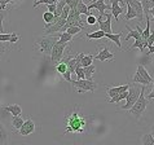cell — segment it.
I'll list each match as a JSON object with an SVG mask.
<instances>
[{
	"label": "cell",
	"instance_id": "1",
	"mask_svg": "<svg viewBox=\"0 0 154 145\" xmlns=\"http://www.w3.org/2000/svg\"><path fill=\"white\" fill-rule=\"evenodd\" d=\"M65 134L67 132H75V134H83L87 127V119L80 114V106H76L74 110L65 117Z\"/></svg>",
	"mask_w": 154,
	"mask_h": 145
},
{
	"label": "cell",
	"instance_id": "2",
	"mask_svg": "<svg viewBox=\"0 0 154 145\" xmlns=\"http://www.w3.org/2000/svg\"><path fill=\"white\" fill-rule=\"evenodd\" d=\"M56 42H57L56 34H53V35H42L35 39V45L38 47L39 52H42L43 54H47V56H51V52H52V48L56 44Z\"/></svg>",
	"mask_w": 154,
	"mask_h": 145
},
{
	"label": "cell",
	"instance_id": "3",
	"mask_svg": "<svg viewBox=\"0 0 154 145\" xmlns=\"http://www.w3.org/2000/svg\"><path fill=\"white\" fill-rule=\"evenodd\" d=\"M145 86H141V92H140V96H139V99L137 101L135 102L134 105H132V108L128 110V114H131L132 117H135L136 119H139L141 116H143V113L148 108V104H149V101L145 99Z\"/></svg>",
	"mask_w": 154,
	"mask_h": 145
},
{
	"label": "cell",
	"instance_id": "4",
	"mask_svg": "<svg viewBox=\"0 0 154 145\" xmlns=\"http://www.w3.org/2000/svg\"><path fill=\"white\" fill-rule=\"evenodd\" d=\"M140 92H141V87L140 84H136V83H131L130 84V88H128V95L126 97V104L121 106V110H130L132 108V105L137 101L139 96H140Z\"/></svg>",
	"mask_w": 154,
	"mask_h": 145
},
{
	"label": "cell",
	"instance_id": "5",
	"mask_svg": "<svg viewBox=\"0 0 154 145\" xmlns=\"http://www.w3.org/2000/svg\"><path fill=\"white\" fill-rule=\"evenodd\" d=\"M71 84L74 86L78 92H95L97 89V83L95 80H87V79H76L71 80Z\"/></svg>",
	"mask_w": 154,
	"mask_h": 145
},
{
	"label": "cell",
	"instance_id": "6",
	"mask_svg": "<svg viewBox=\"0 0 154 145\" xmlns=\"http://www.w3.org/2000/svg\"><path fill=\"white\" fill-rule=\"evenodd\" d=\"M66 48H67V43H61V42H58V40L56 42V44H54L52 48V52H51V62H52L53 65H57L62 60Z\"/></svg>",
	"mask_w": 154,
	"mask_h": 145
},
{
	"label": "cell",
	"instance_id": "7",
	"mask_svg": "<svg viewBox=\"0 0 154 145\" xmlns=\"http://www.w3.org/2000/svg\"><path fill=\"white\" fill-rule=\"evenodd\" d=\"M105 21H102V17H97V23H98V30L104 31L105 34H112V13H105Z\"/></svg>",
	"mask_w": 154,
	"mask_h": 145
},
{
	"label": "cell",
	"instance_id": "8",
	"mask_svg": "<svg viewBox=\"0 0 154 145\" xmlns=\"http://www.w3.org/2000/svg\"><path fill=\"white\" fill-rule=\"evenodd\" d=\"M35 130H36L35 122H34L31 118H27L26 121L23 122L22 127H21V128L18 130V132H20L21 136H27V135L34 134V132H35Z\"/></svg>",
	"mask_w": 154,
	"mask_h": 145
},
{
	"label": "cell",
	"instance_id": "9",
	"mask_svg": "<svg viewBox=\"0 0 154 145\" xmlns=\"http://www.w3.org/2000/svg\"><path fill=\"white\" fill-rule=\"evenodd\" d=\"M88 11L91 12V9H96L100 12V17H102L105 14V11H110V5H108V4H105V0H96V2L91 3L89 5H87Z\"/></svg>",
	"mask_w": 154,
	"mask_h": 145
},
{
	"label": "cell",
	"instance_id": "10",
	"mask_svg": "<svg viewBox=\"0 0 154 145\" xmlns=\"http://www.w3.org/2000/svg\"><path fill=\"white\" fill-rule=\"evenodd\" d=\"M96 60H98V61H101V62H104V61H108V60H114V54L113 52H110V48L108 45H105V47H102V48L98 51V53L95 56Z\"/></svg>",
	"mask_w": 154,
	"mask_h": 145
},
{
	"label": "cell",
	"instance_id": "11",
	"mask_svg": "<svg viewBox=\"0 0 154 145\" xmlns=\"http://www.w3.org/2000/svg\"><path fill=\"white\" fill-rule=\"evenodd\" d=\"M128 88H130V83L127 84H123V86H118V87H106V93H108V96L110 99H113V97L121 95L122 92L125 91H128Z\"/></svg>",
	"mask_w": 154,
	"mask_h": 145
},
{
	"label": "cell",
	"instance_id": "12",
	"mask_svg": "<svg viewBox=\"0 0 154 145\" xmlns=\"http://www.w3.org/2000/svg\"><path fill=\"white\" fill-rule=\"evenodd\" d=\"M112 2V5H110V11H112V14L114 16L115 21H118L119 22V16H121L125 9L119 5V2H123V0H110Z\"/></svg>",
	"mask_w": 154,
	"mask_h": 145
},
{
	"label": "cell",
	"instance_id": "13",
	"mask_svg": "<svg viewBox=\"0 0 154 145\" xmlns=\"http://www.w3.org/2000/svg\"><path fill=\"white\" fill-rule=\"evenodd\" d=\"M123 2H126L127 4H130V5L134 8V11L136 12V14H137V18L140 21V23L143 22V20H144V12H143L141 3L140 2H136V0H123Z\"/></svg>",
	"mask_w": 154,
	"mask_h": 145
},
{
	"label": "cell",
	"instance_id": "14",
	"mask_svg": "<svg viewBox=\"0 0 154 145\" xmlns=\"http://www.w3.org/2000/svg\"><path fill=\"white\" fill-rule=\"evenodd\" d=\"M2 108L5 110V112H8L11 114L12 117H18L22 114V108L18 105V104H11V105H4L2 106Z\"/></svg>",
	"mask_w": 154,
	"mask_h": 145
},
{
	"label": "cell",
	"instance_id": "15",
	"mask_svg": "<svg viewBox=\"0 0 154 145\" xmlns=\"http://www.w3.org/2000/svg\"><path fill=\"white\" fill-rule=\"evenodd\" d=\"M122 31H119L117 34H105V38H108L110 42H113V43L118 47L119 49H122V42H121V36H122Z\"/></svg>",
	"mask_w": 154,
	"mask_h": 145
},
{
	"label": "cell",
	"instance_id": "16",
	"mask_svg": "<svg viewBox=\"0 0 154 145\" xmlns=\"http://www.w3.org/2000/svg\"><path fill=\"white\" fill-rule=\"evenodd\" d=\"M8 139H9V132L4 127V125L0 122V145H7Z\"/></svg>",
	"mask_w": 154,
	"mask_h": 145
},
{
	"label": "cell",
	"instance_id": "17",
	"mask_svg": "<svg viewBox=\"0 0 154 145\" xmlns=\"http://www.w3.org/2000/svg\"><path fill=\"white\" fill-rule=\"evenodd\" d=\"M23 122H25V121L22 119V117H21V116H18V117H12V121H11L12 128H13L14 131H18L21 127H22Z\"/></svg>",
	"mask_w": 154,
	"mask_h": 145
},
{
	"label": "cell",
	"instance_id": "18",
	"mask_svg": "<svg viewBox=\"0 0 154 145\" xmlns=\"http://www.w3.org/2000/svg\"><path fill=\"white\" fill-rule=\"evenodd\" d=\"M136 71H137L139 74H140L141 76H143V78H144L145 80H148L149 83H152L153 78L150 76V74H149V72H148V70H146V69H145V67H144V65H141V63H140V65L137 66V70H136Z\"/></svg>",
	"mask_w": 154,
	"mask_h": 145
},
{
	"label": "cell",
	"instance_id": "19",
	"mask_svg": "<svg viewBox=\"0 0 154 145\" xmlns=\"http://www.w3.org/2000/svg\"><path fill=\"white\" fill-rule=\"evenodd\" d=\"M84 69V79L87 80H93V74H95L96 71V66L95 65H89L87 67H83Z\"/></svg>",
	"mask_w": 154,
	"mask_h": 145
},
{
	"label": "cell",
	"instance_id": "20",
	"mask_svg": "<svg viewBox=\"0 0 154 145\" xmlns=\"http://www.w3.org/2000/svg\"><path fill=\"white\" fill-rule=\"evenodd\" d=\"M85 38H87V39H97L98 40V39H102V38H105V32L101 31V30H95V31L87 34Z\"/></svg>",
	"mask_w": 154,
	"mask_h": 145
},
{
	"label": "cell",
	"instance_id": "21",
	"mask_svg": "<svg viewBox=\"0 0 154 145\" xmlns=\"http://www.w3.org/2000/svg\"><path fill=\"white\" fill-rule=\"evenodd\" d=\"M126 4H127V3H126ZM125 18H126V21H130V20L137 18V14H136V12L134 11V8H132V7L130 5V4H127V11H126Z\"/></svg>",
	"mask_w": 154,
	"mask_h": 145
},
{
	"label": "cell",
	"instance_id": "22",
	"mask_svg": "<svg viewBox=\"0 0 154 145\" xmlns=\"http://www.w3.org/2000/svg\"><path fill=\"white\" fill-rule=\"evenodd\" d=\"M56 35L58 38V42H61V43H69V42H72V36L67 32H57Z\"/></svg>",
	"mask_w": 154,
	"mask_h": 145
},
{
	"label": "cell",
	"instance_id": "23",
	"mask_svg": "<svg viewBox=\"0 0 154 145\" xmlns=\"http://www.w3.org/2000/svg\"><path fill=\"white\" fill-rule=\"evenodd\" d=\"M141 7H143V12H144V17L149 16V11L152 9V0H141Z\"/></svg>",
	"mask_w": 154,
	"mask_h": 145
},
{
	"label": "cell",
	"instance_id": "24",
	"mask_svg": "<svg viewBox=\"0 0 154 145\" xmlns=\"http://www.w3.org/2000/svg\"><path fill=\"white\" fill-rule=\"evenodd\" d=\"M76 12H78L79 14H85V16H88L91 12L88 11V8L87 5L83 3V0H80V2L78 3V5H76Z\"/></svg>",
	"mask_w": 154,
	"mask_h": 145
},
{
	"label": "cell",
	"instance_id": "25",
	"mask_svg": "<svg viewBox=\"0 0 154 145\" xmlns=\"http://www.w3.org/2000/svg\"><path fill=\"white\" fill-rule=\"evenodd\" d=\"M93 58H95V56H93V54H85V53H84V56H83V58H82V62H80V66H82V67H87V66H89V65H92Z\"/></svg>",
	"mask_w": 154,
	"mask_h": 145
},
{
	"label": "cell",
	"instance_id": "26",
	"mask_svg": "<svg viewBox=\"0 0 154 145\" xmlns=\"http://www.w3.org/2000/svg\"><path fill=\"white\" fill-rule=\"evenodd\" d=\"M132 80H134V83H136V84H141V86H145V87H146L148 84H150V83L148 82V80H145V79L143 78V76H141V75L139 74L137 71L135 72V75H134V79H132Z\"/></svg>",
	"mask_w": 154,
	"mask_h": 145
},
{
	"label": "cell",
	"instance_id": "27",
	"mask_svg": "<svg viewBox=\"0 0 154 145\" xmlns=\"http://www.w3.org/2000/svg\"><path fill=\"white\" fill-rule=\"evenodd\" d=\"M141 144L143 145H154V137L152 134H146V135H143L141 137Z\"/></svg>",
	"mask_w": 154,
	"mask_h": 145
},
{
	"label": "cell",
	"instance_id": "28",
	"mask_svg": "<svg viewBox=\"0 0 154 145\" xmlns=\"http://www.w3.org/2000/svg\"><path fill=\"white\" fill-rule=\"evenodd\" d=\"M66 5V0H60V2L56 4V11H54V13H53V16L54 17H60L61 16V12H62V9H63V7Z\"/></svg>",
	"mask_w": 154,
	"mask_h": 145
},
{
	"label": "cell",
	"instance_id": "29",
	"mask_svg": "<svg viewBox=\"0 0 154 145\" xmlns=\"http://www.w3.org/2000/svg\"><path fill=\"white\" fill-rule=\"evenodd\" d=\"M127 95H128V91L122 92L121 95L115 96V97H113V99H109V104H114V102H119V101H122V100H126Z\"/></svg>",
	"mask_w": 154,
	"mask_h": 145
},
{
	"label": "cell",
	"instance_id": "30",
	"mask_svg": "<svg viewBox=\"0 0 154 145\" xmlns=\"http://www.w3.org/2000/svg\"><path fill=\"white\" fill-rule=\"evenodd\" d=\"M60 0H38V2H34L32 8H36L40 4H47V5H51V4H57Z\"/></svg>",
	"mask_w": 154,
	"mask_h": 145
},
{
	"label": "cell",
	"instance_id": "31",
	"mask_svg": "<svg viewBox=\"0 0 154 145\" xmlns=\"http://www.w3.org/2000/svg\"><path fill=\"white\" fill-rule=\"evenodd\" d=\"M56 71L58 72V74H63V72H66L67 71V65H66V63L65 62H58L57 63V65H56Z\"/></svg>",
	"mask_w": 154,
	"mask_h": 145
},
{
	"label": "cell",
	"instance_id": "32",
	"mask_svg": "<svg viewBox=\"0 0 154 145\" xmlns=\"http://www.w3.org/2000/svg\"><path fill=\"white\" fill-rule=\"evenodd\" d=\"M53 18H54V16H53V13H51V12H44L43 13V20H44V22H45V25L47 23H51L53 21Z\"/></svg>",
	"mask_w": 154,
	"mask_h": 145
},
{
	"label": "cell",
	"instance_id": "33",
	"mask_svg": "<svg viewBox=\"0 0 154 145\" xmlns=\"http://www.w3.org/2000/svg\"><path fill=\"white\" fill-rule=\"evenodd\" d=\"M82 30H84V29H82V27H78V26H72V27H69L66 30L65 32H67V34H70L71 36H74V35H76V34H79Z\"/></svg>",
	"mask_w": 154,
	"mask_h": 145
},
{
	"label": "cell",
	"instance_id": "34",
	"mask_svg": "<svg viewBox=\"0 0 154 145\" xmlns=\"http://www.w3.org/2000/svg\"><path fill=\"white\" fill-rule=\"evenodd\" d=\"M5 16H7V9H4V11L0 9V34L5 32L4 31V27H3V21L5 18Z\"/></svg>",
	"mask_w": 154,
	"mask_h": 145
},
{
	"label": "cell",
	"instance_id": "35",
	"mask_svg": "<svg viewBox=\"0 0 154 145\" xmlns=\"http://www.w3.org/2000/svg\"><path fill=\"white\" fill-rule=\"evenodd\" d=\"M96 23H97V17L89 13L87 16V26H93V25H96Z\"/></svg>",
	"mask_w": 154,
	"mask_h": 145
},
{
	"label": "cell",
	"instance_id": "36",
	"mask_svg": "<svg viewBox=\"0 0 154 145\" xmlns=\"http://www.w3.org/2000/svg\"><path fill=\"white\" fill-rule=\"evenodd\" d=\"M74 74L78 76V79H84V69L82 66H78L74 71Z\"/></svg>",
	"mask_w": 154,
	"mask_h": 145
},
{
	"label": "cell",
	"instance_id": "37",
	"mask_svg": "<svg viewBox=\"0 0 154 145\" xmlns=\"http://www.w3.org/2000/svg\"><path fill=\"white\" fill-rule=\"evenodd\" d=\"M79 2H80V0H66V5H69L71 11H75L76 5H78Z\"/></svg>",
	"mask_w": 154,
	"mask_h": 145
},
{
	"label": "cell",
	"instance_id": "38",
	"mask_svg": "<svg viewBox=\"0 0 154 145\" xmlns=\"http://www.w3.org/2000/svg\"><path fill=\"white\" fill-rule=\"evenodd\" d=\"M69 13H70V7L69 5H65L63 7V9H62V12H61V18H63V20H67V17H69Z\"/></svg>",
	"mask_w": 154,
	"mask_h": 145
},
{
	"label": "cell",
	"instance_id": "39",
	"mask_svg": "<svg viewBox=\"0 0 154 145\" xmlns=\"http://www.w3.org/2000/svg\"><path fill=\"white\" fill-rule=\"evenodd\" d=\"M9 40H11V34H7V32L0 34V42H2V43H4V42H9Z\"/></svg>",
	"mask_w": 154,
	"mask_h": 145
},
{
	"label": "cell",
	"instance_id": "40",
	"mask_svg": "<svg viewBox=\"0 0 154 145\" xmlns=\"http://www.w3.org/2000/svg\"><path fill=\"white\" fill-rule=\"evenodd\" d=\"M13 0H0V9L4 11V9H7V5L9 3H12Z\"/></svg>",
	"mask_w": 154,
	"mask_h": 145
},
{
	"label": "cell",
	"instance_id": "41",
	"mask_svg": "<svg viewBox=\"0 0 154 145\" xmlns=\"http://www.w3.org/2000/svg\"><path fill=\"white\" fill-rule=\"evenodd\" d=\"M18 40H20V35H18V34L12 32V34H11V40H9V43H17Z\"/></svg>",
	"mask_w": 154,
	"mask_h": 145
},
{
	"label": "cell",
	"instance_id": "42",
	"mask_svg": "<svg viewBox=\"0 0 154 145\" xmlns=\"http://www.w3.org/2000/svg\"><path fill=\"white\" fill-rule=\"evenodd\" d=\"M62 78L65 79V80H67L69 83H71V80H72V79H71V72L67 70L66 72H63V74H62Z\"/></svg>",
	"mask_w": 154,
	"mask_h": 145
},
{
	"label": "cell",
	"instance_id": "43",
	"mask_svg": "<svg viewBox=\"0 0 154 145\" xmlns=\"http://www.w3.org/2000/svg\"><path fill=\"white\" fill-rule=\"evenodd\" d=\"M152 84H153V89L148 93V97H146V100H148V101H150L152 99H154V78H153V80H152Z\"/></svg>",
	"mask_w": 154,
	"mask_h": 145
},
{
	"label": "cell",
	"instance_id": "44",
	"mask_svg": "<svg viewBox=\"0 0 154 145\" xmlns=\"http://www.w3.org/2000/svg\"><path fill=\"white\" fill-rule=\"evenodd\" d=\"M146 43H148V47H149V45H154V31H152V34L149 35Z\"/></svg>",
	"mask_w": 154,
	"mask_h": 145
},
{
	"label": "cell",
	"instance_id": "45",
	"mask_svg": "<svg viewBox=\"0 0 154 145\" xmlns=\"http://www.w3.org/2000/svg\"><path fill=\"white\" fill-rule=\"evenodd\" d=\"M47 7H48V12L54 13V11H56V4H51V5H47Z\"/></svg>",
	"mask_w": 154,
	"mask_h": 145
},
{
	"label": "cell",
	"instance_id": "46",
	"mask_svg": "<svg viewBox=\"0 0 154 145\" xmlns=\"http://www.w3.org/2000/svg\"><path fill=\"white\" fill-rule=\"evenodd\" d=\"M5 49H7L5 47H4L3 44H0V56H2V54H3L4 52H5Z\"/></svg>",
	"mask_w": 154,
	"mask_h": 145
},
{
	"label": "cell",
	"instance_id": "47",
	"mask_svg": "<svg viewBox=\"0 0 154 145\" xmlns=\"http://www.w3.org/2000/svg\"><path fill=\"white\" fill-rule=\"evenodd\" d=\"M148 48H149V52H150L152 54H154V45H149Z\"/></svg>",
	"mask_w": 154,
	"mask_h": 145
},
{
	"label": "cell",
	"instance_id": "48",
	"mask_svg": "<svg viewBox=\"0 0 154 145\" xmlns=\"http://www.w3.org/2000/svg\"><path fill=\"white\" fill-rule=\"evenodd\" d=\"M149 13H150V14L153 16V21H154V8H152V9L149 11Z\"/></svg>",
	"mask_w": 154,
	"mask_h": 145
},
{
	"label": "cell",
	"instance_id": "49",
	"mask_svg": "<svg viewBox=\"0 0 154 145\" xmlns=\"http://www.w3.org/2000/svg\"><path fill=\"white\" fill-rule=\"evenodd\" d=\"M152 135H154V125H153V127H152V132H150Z\"/></svg>",
	"mask_w": 154,
	"mask_h": 145
},
{
	"label": "cell",
	"instance_id": "50",
	"mask_svg": "<svg viewBox=\"0 0 154 145\" xmlns=\"http://www.w3.org/2000/svg\"><path fill=\"white\" fill-rule=\"evenodd\" d=\"M152 8H154V0H152Z\"/></svg>",
	"mask_w": 154,
	"mask_h": 145
},
{
	"label": "cell",
	"instance_id": "51",
	"mask_svg": "<svg viewBox=\"0 0 154 145\" xmlns=\"http://www.w3.org/2000/svg\"><path fill=\"white\" fill-rule=\"evenodd\" d=\"M136 2H141V0H136Z\"/></svg>",
	"mask_w": 154,
	"mask_h": 145
}]
</instances>
